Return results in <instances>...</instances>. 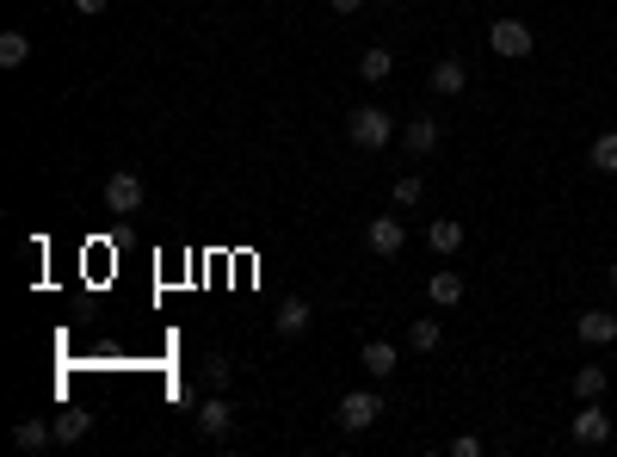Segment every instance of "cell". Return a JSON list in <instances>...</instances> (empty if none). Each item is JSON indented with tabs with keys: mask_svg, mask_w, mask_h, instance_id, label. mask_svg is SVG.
Returning a JSON list of instances; mask_svg holds the SVG:
<instances>
[{
	"mask_svg": "<svg viewBox=\"0 0 617 457\" xmlns=\"http://www.w3.org/2000/svg\"><path fill=\"white\" fill-rule=\"evenodd\" d=\"M198 433H204V439H216V445H229V439H235V408H229V396H216V390H210V396L198 402Z\"/></svg>",
	"mask_w": 617,
	"mask_h": 457,
	"instance_id": "277c9868",
	"label": "cell"
},
{
	"mask_svg": "<svg viewBox=\"0 0 617 457\" xmlns=\"http://www.w3.org/2000/svg\"><path fill=\"white\" fill-rule=\"evenodd\" d=\"M451 457H482V439H476V433H457V439H451Z\"/></svg>",
	"mask_w": 617,
	"mask_h": 457,
	"instance_id": "cb8c5ba5",
	"label": "cell"
},
{
	"mask_svg": "<svg viewBox=\"0 0 617 457\" xmlns=\"http://www.w3.org/2000/svg\"><path fill=\"white\" fill-rule=\"evenodd\" d=\"M31 7H38V0H31Z\"/></svg>",
	"mask_w": 617,
	"mask_h": 457,
	"instance_id": "83f0119b",
	"label": "cell"
},
{
	"mask_svg": "<svg viewBox=\"0 0 617 457\" xmlns=\"http://www.w3.org/2000/svg\"><path fill=\"white\" fill-rule=\"evenodd\" d=\"M439 346H445L439 315H414V322H408V353H439Z\"/></svg>",
	"mask_w": 617,
	"mask_h": 457,
	"instance_id": "5bb4252c",
	"label": "cell"
},
{
	"mask_svg": "<svg viewBox=\"0 0 617 457\" xmlns=\"http://www.w3.org/2000/svg\"><path fill=\"white\" fill-rule=\"evenodd\" d=\"M426 248L439 254V260L463 254V223H457V217H432V223H426Z\"/></svg>",
	"mask_w": 617,
	"mask_h": 457,
	"instance_id": "8fae6325",
	"label": "cell"
},
{
	"mask_svg": "<svg viewBox=\"0 0 617 457\" xmlns=\"http://www.w3.org/2000/svg\"><path fill=\"white\" fill-rule=\"evenodd\" d=\"M358 7H365V0H334V13H358Z\"/></svg>",
	"mask_w": 617,
	"mask_h": 457,
	"instance_id": "484cf974",
	"label": "cell"
},
{
	"mask_svg": "<svg viewBox=\"0 0 617 457\" xmlns=\"http://www.w3.org/2000/svg\"><path fill=\"white\" fill-rule=\"evenodd\" d=\"M50 427H56V445H81V439H87V427H93V414H87V408H68V414H56V420H50Z\"/></svg>",
	"mask_w": 617,
	"mask_h": 457,
	"instance_id": "e0dca14e",
	"label": "cell"
},
{
	"mask_svg": "<svg viewBox=\"0 0 617 457\" xmlns=\"http://www.w3.org/2000/svg\"><path fill=\"white\" fill-rule=\"evenodd\" d=\"M309 322H315V309H309V297H284V303H278V315H272V328H278V340H297V334H309Z\"/></svg>",
	"mask_w": 617,
	"mask_h": 457,
	"instance_id": "9c48e42d",
	"label": "cell"
},
{
	"mask_svg": "<svg viewBox=\"0 0 617 457\" xmlns=\"http://www.w3.org/2000/svg\"><path fill=\"white\" fill-rule=\"evenodd\" d=\"M334 420H340V433H371L377 420H383V396L377 390H346L340 408H334Z\"/></svg>",
	"mask_w": 617,
	"mask_h": 457,
	"instance_id": "7a4b0ae2",
	"label": "cell"
},
{
	"mask_svg": "<svg viewBox=\"0 0 617 457\" xmlns=\"http://www.w3.org/2000/svg\"><path fill=\"white\" fill-rule=\"evenodd\" d=\"M463 87H469V68H463L457 56H445L439 68H432V93H439V99H457Z\"/></svg>",
	"mask_w": 617,
	"mask_h": 457,
	"instance_id": "2e32d148",
	"label": "cell"
},
{
	"mask_svg": "<svg viewBox=\"0 0 617 457\" xmlns=\"http://www.w3.org/2000/svg\"><path fill=\"white\" fill-rule=\"evenodd\" d=\"M402 143H408V155L420 161V155H432L445 143V124L439 118H408V130H402Z\"/></svg>",
	"mask_w": 617,
	"mask_h": 457,
	"instance_id": "30bf717a",
	"label": "cell"
},
{
	"mask_svg": "<svg viewBox=\"0 0 617 457\" xmlns=\"http://www.w3.org/2000/svg\"><path fill=\"white\" fill-rule=\"evenodd\" d=\"M605 390H611L605 365H580V371H574V402H599Z\"/></svg>",
	"mask_w": 617,
	"mask_h": 457,
	"instance_id": "ac0fdd59",
	"label": "cell"
},
{
	"mask_svg": "<svg viewBox=\"0 0 617 457\" xmlns=\"http://www.w3.org/2000/svg\"><path fill=\"white\" fill-rule=\"evenodd\" d=\"M346 136H352V149L377 155V149L395 143V118L383 112V105H352V112H346Z\"/></svg>",
	"mask_w": 617,
	"mask_h": 457,
	"instance_id": "6da1fadb",
	"label": "cell"
},
{
	"mask_svg": "<svg viewBox=\"0 0 617 457\" xmlns=\"http://www.w3.org/2000/svg\"><path fill=\"white\" fill-rule=\"evenodd\" d=\"M531 44H537V38H531V25H525V19H494V25H488V50H494V56H506V62L531 56Z\"/></svg>",
	"mask_w": 617,
	"mask_h": 457,
	"instance_id": "3957f363",
	"label": "cell"
},
{
	"mask_svg": "<svg viewBox=\"0 0 617 457\" xmlns=\"http://www.w3.org/2000/svg\"><path fill=\"white\" fill-rule=\"evenodd\" d=\"M574 334H580V346H611L617 340V315L611 309H580L574 315Z\"/></svg>",
	"mask_w": 617,
	"mask_h": 457,
	"instance_id": "ba28073f",
	"label": "cell"
},
{
	"mask_svg": "<svg viewBox=\"0 0 617 457\" xmlns=\"http://www.w3.org/2000/svg\"><path fill=\"white\" fill-rule=\"evenodd\" d=\"M389 75H395V56H389L383 44H371L365 56H358V81H365V87H383Z\"/></svg>",
	"mask_w": 617,
	"mask_h": 457,
	"instance_id": "9a60e30c",
	"label": "cell"
},
{
	"mask_svg": "<svg viewBox=\"0 0 617 457\" xmlns=\"http://www.w3.org/2000/svg\"><path fill=\"white\" fill-rule=\"evenodd\" d=\"M365 248L377 254V260H395L408 248V229H402V217H371L365 223Z\"/></svg>",
	"mask_w": 617,
	"mask_h": 457,
	"instance_id": "8992f818",
	"label": "cell"
},
{
	"mask_svg": "<svg viewBox=\"0 0 617 457\" xmlns=\"http://www.w3.org/2000/svg\"><path fill=\"white\" fill-rule=\"evenodd\" d=\"M426 198V186H420V173H402V180H395V210H414Z\"/></svg>",
	"mask_w": 617,
	"mask_h": 457,
	"instance_id": "603a6c76",
	"label": "cell"
},
{
	"mask_svg": "<svg viewBox=\"0 0 617 457\" xmlns=\"http://www.w3.org/2000/svg\"><path fill=\"white\" fill-rule=\"evenodd\" d=\"M426 297H432V309H457L463 303V272L457 266H439L426 278Z\"/></svg>",
	"mask_w": 617,
	"mask_h": 457,
	"instance_id": "7c38bea8",
	"label": "cell"
},
{
	"mask_svg": "<svg viewBox=\"0 0 617 457\" xmlns=\"http://www.w3.org/2000/svg\"><path fill=\"white\" fill-rule=\"evenodd\" d=\"M358 365H365L371 377H395V365H402V346H389V340H365V346H358Z\"/></svg>",
	"mask_w": 617,
	"mask_h": 457,
	"instance_id": "4fadbf2b",
	"label": "cell"
},
{
	"mask_svg": "<svg viewBox=\"0 0 617 457\" xmlns=\"http://www.w3.org/2000/svg\"><path fill=\"white\" fill-rule=\"evenodd\" d=\"M75 13H81V19H99V13H105V0H75Z\"/></svg>",
	"mask_w": 617,
	"mask_h": 457,
	"instance_id": "d4e9b609",
	"label": "cell"
},
{
	"mask_svg": "<svg viewBox=\"0 0 617 457\" xmlns=\"http://www.w3.org/2000/svg\"><path fill=\"white\" fill-rule=\"evenodd\" d=\"M56 439V427H44V420H19V427H13V445L19 451H44Z\"/></svg>",
	"mask_w": 617,
	"mask_h": 457,
	"instance_id": "ffe728a7",
	"label": "cell"
},
{
	"mask_svg": "<svg viewBox=\"0 0 617 457\" xmlns=\"http://www.w3.org/2000/svg\"><path fill=\"white\" fill-rule=\"evenodd\" d=\"M229 377H235V371H229V359H223V353H210V359H204V390L229 396Z\"/></svg>",
	"mask_w": 617,
	"mask_h": 457,
	"instance_id": "7402d4cb",
	"label": "cell"
},
{
	"mask_svg": "<svg viewBox=\"0 0 617 457\" xmlns=\"http://www.w3.org/2000/svg\"><path fill=\"white\" fill-rule=\"evenodd\" d=\"M611 291H617V260H611Z\"/></svg>",
	"mask_w": 617,
	"mask_h": 457,
	"instance_id": "4316f807",
	"label": "cell"
},
{
	"mask_svg": "<svg viewBox=\"0 0 617 457\" xmlns=\"http://www.w3.org/2000/svg\"><path fill=\"white\" fill-rule=\"evenodd\" d=\"M574 445L580 451H599V445H611V414L599 408V402H580V414H574Z\"/></svg>",
	"mask_w": 617,
	"mask_h": 457,
	"instance_id": "5b68a950",
	"label": "cell"
},
{
	"mask_svg": "<svg viewBox=\"0 0 617 457\" xmlns=\"http://www.w3.org/2000/svg\"><path fill=\"white\" fill-rule=\"evenodd\" d=\"M31 62V38L25 31H7V38H0V68H25Z\"/></svg>",
	"mask_w": 617,
	"mask_h": 457,
	"instance_id": "44dd1931",
	"label": "cell"
},
{
	"mask_svg": "<svg viewBox=\"0 0 617 457\" xmlns=\"http://www.w3.org/2000/svg\"><path fill=\"white\" fill-rule=\"evenodd\" d=\"M587 167H593V173H617V130L593 136V149H587Z\"/></svg>",
	"mask_w": 617,
	"mask_h": 457,
	"instance_id": "d6986e66",
	"label": "cell"
},
{
	"mask_svg": "<svg viewBox=\"0 0 617 457\" xmlns=\"http://www.w3.org/2000/svg\"><path fill=\"white\" fill-rule=\"evenodd\" d=\"M142 198H149V192H142L136 173H112V180H105V210H112V217H136Z\"/></svg>",
	"mask_w": 617,
	"mask_h": 457,
	"instance_id": "52a82bcc",
	"label": "cell"
}]
</instances>
